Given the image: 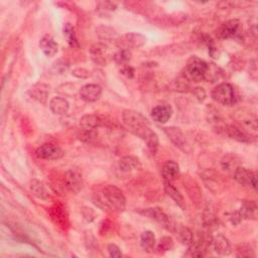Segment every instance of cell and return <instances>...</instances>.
<instances>
[{"instance_id": "7c38bea8", "label": "cell", "mask_w": 258, "mask_h": 258, "mask_svg": "<svg viewBox=\"0 0 258 258\" xmlns=\"http://www.w3.org/2000/svg\"><path fill=\"white\" fill-rule=\"evenodd\" d=\"M225 131H226L227 135L229 137H231L232 140H235L239 143H249L255 140V136L251 135L250 133L246 132L244 129H242L241 127H239L238 125H235V124L227 125Z\"/></svg>"}, {"instance_id": "52a82bcc", "label": "cell", "mask_w": 258, "mask_h": 258, "mask_svg": "<svg viewBox=\"0 0 258 258\" xmlns=\"http://www.w3.org/2000/svg\"><path fill=\"white\" fill-rule=\"evenodd\" d=\"M234 180L242 186H250L254 190L257 188V174L249 169H246L242 166L237 168L233 172Z\"/></svg>"}, {"instance_id": "3957f363", "label": "cell", "mask_w": 258, "mask_h": 258, "mask_svg": "<svg viewBox=\"0 0 258 258\" xmlns=\"http://www.w3.org/2000/svg\"><path fill=\"white\" fill-rule=\"evenodd\" d=\"M122 120L124 125L133 134L145 126H149L148 119L141 112L135 110H124L122 113Z\"/></svg>"}, {"instance_id": "ffe728a7", "label": "cell", "mask_w": 258, "mask_h": 258, "mask_svg": "<svg viewBox=\"0 0 258 258\" xmlns=\"http://www.w3.org/2000/svg\"><path fill=\"white\" fill-rule=\"evenodd\" d=\"M69 108V102L63 97H54L50 101V109L56 115H65Z\"/></svg>"}, {"instance_id": "4316f807", "label": "cell", "mask_w": 258, "mask_h": 258, "mask_svg": "<svg viewBox=\"0 0 258 258\" xmlns=\"http://www.w3.org/2000/svg\"><path fill=\"white\" fill-rule=\"evenodd\" d=\"M49 87L44 84H37L29 91L30 96L41 103H46L49 95Z\"/></svg>"}, {"instance_id": "e0dca14e", "label": "cell", "mask_w": 258, "mask_h": 258, "mask_svg": "<svg viewBox=\"0 0 258 258\" xmlns=\"http://www.w3.org/2000/svg\"><path fill=\"white\" fill-rule=\"evenodd\" d=\"M101 125H102V119L95 114L85 115L80 120V127L84 131H95Z\"/></svg>"}, {"instance_id": "44dd1931", "label": "cell", "mask_w": 258, "mask_h": 258, "mask_svg": "<svg viewBox=\"0 0 258 258\" xmlns=\"http://www.w3.org/2000/svg\"><path fill=\"white\" fill-rule=\"evenodd\" d=\"M39 48H41V50L47 57H51L57 55L58 50V45L51 35H45L41 39V42H39Z\"/></svg>"}, {"instance_id": "603a6c76", "label": "cell", "mask_w": 258, "mask_h": 258, "mask_svg": "<svg viewBox=\"0 0 258 258\" xmlns=\"http://www.w3.org/2000/svg\"><path fill=\"white\" fill-rule=\"evenodd\" d=\"M91 56L92 59L101 66H105L106 61V47L101 44H96L91 48Z\"/></svg>"}, {"instance_id": "8d00e7d4", "label": "cell", "mask_w": 258, "mask_h": 258, "mask_svg": "<svg viewBox=\"0 0 258 258\" xmlns=\"http://www.w3.org/2000/svg\"><path fill=\"white\" fill-rule=\"evenodd\" d=\"M229 219H230V221H231V223L233 225H238L243 220V218H242L241 214L239 213V211H237V212H234V213H232L230 215Z\"/></svg>"}, {"instance_id": "5bb4252c", "label": "cell", "mask_w": 258, "mask_h": 258, "mask_svg": "<svg viewBox=\"0 0 258 258\" xmlns=\"http://www.w3.org/2000/svg\"><path fill=\"white\" fill-rule=\"evenodd\" d=\"M82 100L86 102H95L101 97L102 89L97 84H87L79 91Z\"/></svg>"}, {"instance_id": "8992f818", "label": "cell", "mask_w": 258, "mask_h": 258, "mask_svg": "<svg viewBox=\"0 0 258 258\" xmlns=\"http://www.w3.org/2000/svg\"><path fill=\"white\" fill-rule=\"evenodd\" d=\"M146 43V37L141 33L130 32L123 34L118 38L117 45L120 49L125 50H133V49H140Z\"/></svg>"}, {"instance_id": "cb8c5ba5", "label": "cell", "mask_w": 258, "mask_h": 258, "mask_svg": "<svg viewBox=\"0 0 258 258\" xmlns=\"http://www.w3.org/2000/svg\"><path fill=\"white\" fill-rule=\"evenodd\" d=\"M141 162L140 158L134 155H126L123 156L120 161H119V168L123 172H131L140 168Z\"/></svg>"}, {"instance_id": "2e32d148", "label": "cell", "mask_w": 258, "mask_h": 258, "mask_svg": "<svg viewBox=\"0 0 258 258\" xmlns=\"http://www.w3.org/2000/svg\"><path fill=\"white\" fill-rule=\"evenodd\" d=\"M172 114V109L170 105H158L151 110V117L157 123H167Z\"/></svg>"}, {"instance_id": "4dcf8cb0", "label": "cell", "mask_w": 258, "mask_h": 258, "mask_svg": "<svg viewBox=\"0 0 258 258\" xmlns=\"http://www.w3.org/2000/svg\"><path fill=\"white\" fill-rule=\"evenodd\" d=\"M130 58H131V52L125 49H120L113 56L114 61L117 64L123 65V66L127 65V62L130 61Z\"/></svg>"}, {"instance_id": "f35d334b", "label": "cell", "mask_w": 258, "mask_h": 258, "mask_svg": "<svg viewBox=\"0 0 258 258\" xmlns=\"http://www.w3.org/2000/svg\"><path fill=\"white\" fill-rule=\"evenodd\" d=\"M121 73L130 79L134 77V69L129 65H124L121 69Z\"/></svg>"}, {"instance_id": "6da1fadb", "label": "cell", "mask_w": 258, "mask_h": 258, "mask_svg": "<svg viewBox=\"0 0 258 258\" xmlns=\"http://www.w3.org/2000/svg\"><path fill=\"white\" fill-rule=\"evenodd\" d=\"M208 63L198 57H192L184 70V77L190 82H201L205 80Z\"/></svg>"}, {"instance_id": "ac0fdd59", "label": "cell", "mask_w": 258, "mask_h": 258, "mask_svg": "<svg viewBox=\"0 0 258 258\" xmlns=\"http://www.w3.org/2000/svg\"><path fill=\"white\" fill-rule=\"evenodd\" d=\"M178 174H180V167L173 161H168L163 169H162V175L164 177L165 182L172 183V181L176 180Z\"/></svg>"}, {"instance_id": "836d02e7", "label": "cell", "mask_w": 258, "mask_h": 258, "mask_svg": "<svg viewBox=\"0 0 258 258\" xmlns=\"http://www.w3.org/2000/svg\"><path fill=\"white\" fill-rule=\"evenodd\" d=\"M69 69V63L65 59H57V62H55V64L53 65V72L55 74H64L65 72H67Z\"/></svg>"}, {"instance_id": "484cf974", "label": "cell", "mask_w": 258, "mask_h": 258, "mask_svg": "<svg viewBox=\"0 0 258 258\" xmlns=\"http://www.w3.org/2000/svg\"><path fill=\"white\" fill-rule=\"evenodd\" d=\"M240 162L241 161L239 160V157L238 156L233 154H227L222 158L221 166L224 171L233 173L237 168H239L241 166Z\"/></svg>"}, {"instance_id": "f1b7e54d", "label": "cell", "mask_w": 258, "mask_h": 258, "mask_svg": "<svg viewBox=\"0 0 258 258\" xmlns=\"http://www.w3.org/2000/svg\"><path fill=\"white\" fill-rule=\"evenodd\" d=\"M165 191L169 197H171L172 199L180 207L184 208L185 206V201L183 195L178 192L171 183L165 182Z\"/></svg>"}, {"instance_id": "d4e9b609", "label": "cell", "mask_w": 258, "mask_h": 258, "mask_svg": "<svg viewBox=\"0 0 258 258\" xmlns=\"http://www.w3.org/2000/svg\"><path fill=\"white\" fill-rule=\"evenodd\" d=\"M177 240L180 241L183 245L190 246L194 240V234L193 232L186 226H176L175 231Z\"/></svg>"}, {"instance_id": "d590c367", "label": "cell", "mask_w": 258, "mask_h": 258, "mask_svg": "<svg viewBox=\"0 0 258 258\" xmlns=\"http://www.w3.org/2000/svg\"><path fill=\"white\" fill-rule=\"evenodd\" d=\"M108 252L111 257H122V252L117 245L115 244H109L108 245Z\"/></svg>"}, {"instance_id": "277c9868", "label": "cell", "mask_w": 258, "mask_h": 258, "mask_svg": "<svg viewBox=\"0 0 258 258\" xmlns=\"http://www.w3.org/2000/svg\"><path fill=\"white\" fill-rule=\"evenodd\" d=\"M212 98L217 103L226 106H231L236 102L234 88L228 83H222L216 86L212 91Z\"/></svg>"}, {"instance_id": "e575fe53", "label": "cell", "mask_w": 258, "mask_h": 258, "mask_svg": "<svg viewBox=\"0 0 258 258\" xmlns=\"http://www.w3.org/2000/svg\"><path fill=\"white\" fill-rule=\"evenodd\" d=\"M72 75L79 78V79H87L90 74H89V71L84 69V68H76L73 70L72 72Z\"/></svg>"}, {"instance_id": "1f68e13d", "label": "cell", "mask_w": 258, "mask_h": 258, "mask_svg": "<svg viewBox=\"0 0 258 258\" xmlns=\"http://www.w3.org/2000/svg\"><path fill=\"white\" fill-rule=\"evenodd\" d=\"M171 88L172 91H175V92H186L190 89V81H188L187 79L183 76L182 78H178L177 80H174L172 83Z\"/></svg>"}, {"instance_id": "ba28073f", "label": "cell", "mask_w": 258, "mask_h": 258, "mask_svg": "<svg viewBox=\"0 0 258 258\" xmlns=\"http://www.w3.org/2000/svg\"><path fill=\"white\" fill-rule=\"evenodd\" d=\"M35 153L38 158L47 161L59 160V158H62L65 154L64 150L61 147L52 143H46L41 145L36 149Z\"/></svg>"}, {"instance_id": "7a4b0ae2", "label": "cell", "mask_w": 258, "mask_h": 258, "mask_svg": "<svg viewBox=\"0 0 258 258\" xmlns=\"http://www.w3.org/2000/svg\"><path fill=\"white\" fill-rule=\"evenodd\" d=\"M103 196L107 205L112 209L122 212L126 208V199L123 192L114 185H108L103 190Z\"/></svg>"}, {"instance_id": "30bf717a", "label": "cell", "mask_w": 258, "mask_h": 258, "mask_svg": "<svg viewBox=\"0 0 258 258\" xmlns=\"http://www.w3.org/2000/svg\"><path fill=\"white\" fill-rule=\"evenodd\" d=\"M134 134L140 138H142V140L146 143L148 149L152 153L156 152L158 145H160V142H158L157 134L153 130H151L150 126L143 127L141 130H138L137 132H135Z\"/></svg>"}, {"instance_id": "83f0119b", "label": "cell", "mask_w": 258, "mask_h": 258, "mask_svg": "<svg viewBox=\"0 0 258 258\" xmlns=\"http://www.w3.org/2000/svg\"><path fill=\"white\" fill-rule=\"evenodd\" d=\"M155 236L151 231H144L141 237V245L145 252H152L155 247Z\"/></svg>"}, {"instance_id": "d6a6232c", "label": "cell", "mask_w": 258, "mask_h": 258, "mask_svg": "<svg viewBox=\"0 0 258 258\" xmlns=\"http://www.w3.org/2000/svg\"><path fill=\"white\" fill-rule=\"evenodd\" d=\"M173 248V240L172 237H169V236H166V237H163L161 238L160 242H158V245H157V250L160 252H167V251H170Z\"/></svg>"}, {"instance_id": "d6986e66", "label": "cell", "mask_w": 258, "mask_h": 258, "mask_svg": "<svg viewBox=\"0 0 258 258\" xmlns=\"http://www.w3.org/2000/svg\"><path fill=\"white\" fill-rule=\"evenodd\" d=\"M239 213L241 214L243 219L256 221L258 216L257 204L254 201H242Z\"/></svg>"}, {"instance_id": "7402d4cb", "label": "cell", "mask_w": 258, "mask_h": 258, "mask_svg": "<svg viewBox=\"0 0 258 258\" xmlns=\"http://www.w3.org/2000/svg\"><path fill=\"white\" fill-rule=\"evenodd\" d=\"M30 192L31 194L36 197L37 199L39 200H43V201H48L50 199V194L48 192V190L46 189V187L44 186V184L42 182H39L38 180H32L30 182V186H29Z\"/></svg>"}, {"instance_id": "9c48e42d", "label": "cell", "mask_w": 258, "mask_h": 258, "mask_svg": "<svg viewBox=\"0 0 258 258\" xmlns=\"http://www.w3.org/2000/svg\"><path fill=\"white\" fill-rule=\"evenodd\" d=\"M65 185L70 192L78 194L83 188L82 173L76 169L69 170L65 174Z\"/></svg>"}, {"instance_id": "f546056e", "label": "cell", "mask_w": 258, "mask_h": 258, "mask_svg": "<svg viewBox=\"0 0 258 258\" xmlns=\"http://www.w3.org/2000/svg\"><path fill=\"white\" fill-rule=\"evenodd\" d=\"M63 33L67 43L72 48H79V43L75 33V29L71 24H66L63 29Z\"/></svg>"}, {"instance_id": "74e56055", "label": "cell", "mask_w": 258, "mask_h": 258, "mask_svg": "<svg viewBox=\"0 0 258 258\" xmlns=\"http://www.w3.org/2000/svg\"><path fill=\"white\" fill-rule=\"evenodd\" d=\"M194 95L195 97L198 99V100H199L200 102H203L205 100V98H206V93L204 91L203 88H200V87H198V88H195L194 89Z\"/></svg>"}, {"instance_id": "5b68a950", "label": "cell", "mask_w": 258, "mask_h": 258, "mask_svg": "<svg viewBox=\"0 0 258 258\" xmlns=\"http://www.w3.org/2000/svg\"><path fill=\"white\" fill-rule=\"evenodd\" d=\"M141 214L150 218V219L156 221L157 223H160L163 225L167 230L171 232H174L176 228V224L171 219V218L160 208H149V209H144L140 211Z\"/></svg>"}, {"instance_id": "9a60e30c", "label": "cell", "mask_w": 258, "mask_h": 258, "mask_svg": "<svg viewBox=\"0 0 258 258\" xmlns=\"http://www.w3.org/2000/svg\"><path fill=\"white\" fill-rule=\"evenodd\" d=\"M164 131L176 147L181 148L183 150H186V146H187L186 136L180 128H177V127H165Z\"/></svg>"}, {"instance_id": "8fae6325", "label": "cell", "mask_w": 258, "mask_h": 258, "mask_svg": "<svg viewBox=\"0 0 258 258\" xmlns=\"http://www.w3.org/2000/svg\"><path fill=\"white\" fill-rule=\"evenodd\" d=\"M240 28V22L238 19H230L225 22L217 30V36L220 39L233 38L238 34Z\"/></svg>"}, {"instance_id": "4fadbf2b", "label": "cell", "mask_w": 258, "mask_h": 258, "mask_svg": "<svg viewBox=\"0 0 258 258\" xmlns=\"http://www.w3.org/2000/svg\"><path fill=\"white\" fill-rule=\"evenodd\" d=\"M212 246L215 252L219 255L228 256L232 253L231 243L223 234H217L212 238Z\"/></svg>"}]
</instances>
